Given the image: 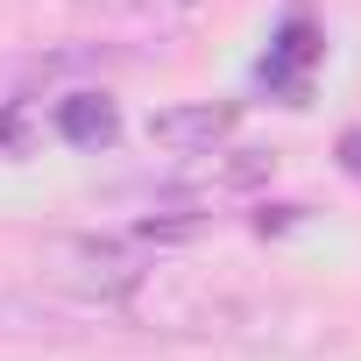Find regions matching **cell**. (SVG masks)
I'll return each mask as SVG.
<instances>
[{
    "instance_id": "8992f818",
    "label": "cell",
    "mask_w": 361,
    "mask_h": 361,
    "mask_svg": "<svg viewBox=\"0 0 361 361\" xmlns=\"http://www.w3.org/2000/svg\"><path fill=\"white\" fill-rule=\"evenodd\" d=\"M333 156H340V170H347V177H361V128H347Z\"/></svg>"
},
{
    "instance_id": "6da1fadb",
    "label": "cell",
    "mask_w": 361,
    "mask_h": 361,
    "mask_svg": "<svg viewBox=\"0 0 361 361\" xmlns=\"http://www.w3.org/2000/svg\"><path fill=\"white\" fill-rule=\"evenodd\" d=\"M85 319H99V312H85V305H71V298L22 290V283H0V340H64V333H78Z\"/></svg>"
},
{
    "instance_id": "277c9868",
    "label": "cell",
    "mask_w": 361,
    "mask_h": 361,
    "mask_svg": "<svg viewBox=\"0 0 361 361\" xmlns=\"http://www.w3.org/2000/svg\"><path fill=\"white\" fill-rule=\"evenodd\" d=\"M326 57V36L312 29V15H290L283 22V36H276V50L262 57V85H276V92H290V106L305 99V71Z\"/></svg>"
},
{
    "instance_id": "7a4b0ae2",
    "label": "cell",
    "mask_w": 361,
    "mask_h": 361,
    "mask_svg": "<svg viewBox=\"0 0 361 361\" xmlns=\"http://www.w3.org/2000/svg\"><path fill=\"white\" fill-rule=\"evenodd\" d=\"M234 121H241V106H213V99H199V106H163V114H149V142L156 149H170V156H213L227 135H234Z\"/></svg>"
},
{
    "instance_id": "3957f363",
    "label": "cell",
    "mask_w": 361,
    "mask_h": 361,
    "mask_svg": "<svg viewBox=\"0 0 361 361\" xmlns=\"http://www.w3.org/2000/svg\"><path fill=\"white\" fill-rule=\"evenodd\" d=\"M262 177H276V156H269V149H234V156H220V163H199V156H192V170L163 185V199H220V192L262 185Z\"/></svg>"
},
{
    "instance_id": "52a82bcc",
    "label": "cell",
    "mask_w": 361,
    "mask_h": 361,
    "mask_svg": "<svg viewBox=\"0 0 361 361\" xmlns=\"http://www.w3.org/2000/svg\"><path fill=\"white\" fill-rule=\"evenodd\" d=\"M71 8H85V15H121V8H142V0H71Z\"/></svg>"
},
{
    "instance_id": "5b68a950",
    "label": "cell",
    "mask_w": 361,
    "mask_h": 361,
    "mask_svg": "<svg viewBox=\"0 0 361 361\" xmlns=\"http://www.w3.org/2000/svg\"><path fill=\"white\" fill-rule=\"evenodd\" d=\"M57 135L71 149H114L121 142V106L106 92H64L57 99Z\"/></svg>"
}]
</instances>
